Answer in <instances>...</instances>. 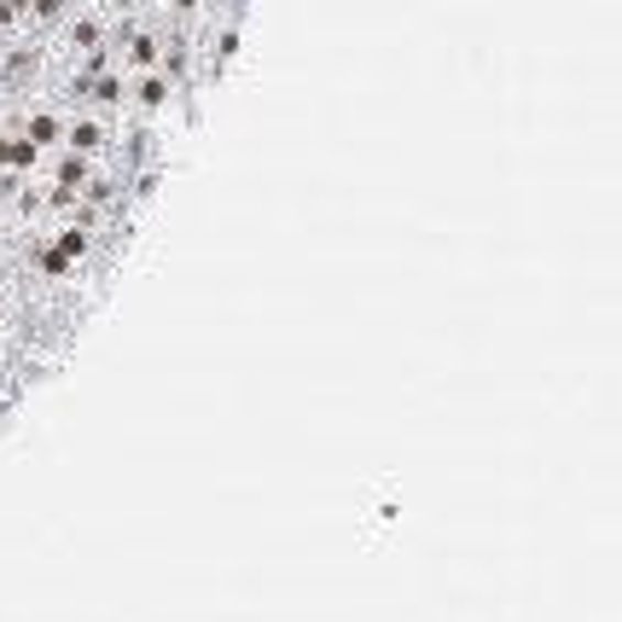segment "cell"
I'll list each match as a JSON object with an SVG mask.
<instances>
[{"instance_id":"cell-1","label":"cell","mask_w":622,"mask_h":622,"mask_svg":"<svg viewBox=\"0 0 622 622\" xmlns=\"http://www.w3.org/2000/svg\"><path fill=\"white\" fill-rule=\"evenodd\" d=\"M157 35H146V30H140V35H129V47H122V65H129V70H157Z\"/></svg>"}]
</instances>
